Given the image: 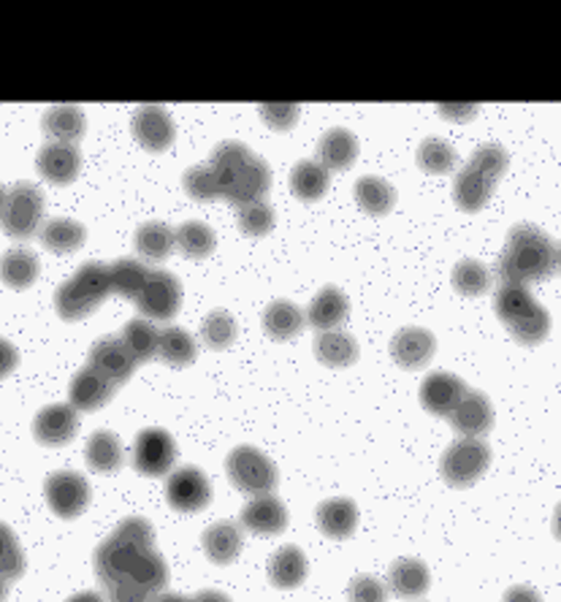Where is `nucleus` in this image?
I'll use <instances>...</instances> for the list:
<instances>
[{
	"label": "nucleus",
	"instance_id": "dca6fc26",
	"mask_svg": "<svg viewBox=\"0 0 561 602\" xmlns=\"http://www.w3.org/2000/svg\"><path fill=\"white\" fill-rule=\"evenodd\" d=\"M35 166L39 174L52 185H68L79 176L82 169V152L76 144H61V141H50L35 155Z\"/></svg>",
	"mask_w": 561,
	"mask_h": 602
},
{
	"label": "nucleus",
	"instance_id": "9b49d317",
	"mask_svg": "<svg viewBox=\"0 0 561 602\" xmlns=\"http://www.w3.org/2000/svg\"><path fill=\"white\" fill-rule=\"evenodd\" d=\"M176 462L174 437L163 429H144L136 437L133 445V467L147 477L169 475Z\"/></svg>",
	"mask_w": 561,
	"mask_h": 602
},
{
	"label": "nucleus",
	"instance_id": "39448f33",
	"mask_svg": "<svg viewBox=\"0 0 561 602\" xmlns=\"http://www.w3.org/2000/svg\"><path fill=\"white\" fill-rule=\"evenodd\" d=\"M494 310L521 345H540L551 332V315L537 304L527 286H499L494 293Z\"/></svg>",
	"mask_w": 561,
	"mask_h": 602
},
{
	"label": "nucleus",
	"instance_id": "72a5a7b5",
	"mask_svg": "<svg viewBox=\"0 0 561 602\" xmlns=\"http://www.w3.org/2000/svg\"><path fill=\"white\" fill-rule=\"evenodd\" d=\"M315 356L321 358L326 367L342 369V367H350L353 362L358 358V342L353 340L350 334L345 332H323L315 340Z\"/></svg>",
	"mask_w": 561,
	"mask_h": 602
},
{
	"label": "nucleus",
	"instance_id": "f257e3e1",
	"mask_svg": "<svg viewBox=\"0 0 561 602\" xmlns=\"http://www.w3.org/2000/svg\"><path fill=\"white\" fill-rule=\"evenodd\" d=\"M553 269H557V245L551 241V236L531 223L513 226L507 234L505 250L496 261V277L501 280V286L540 282L551 277Z\"/></svg>",
	"mask_w": 561,
	"mask_h": 602
},
{
	"label": "nucleus",
	"instance_id": "4d7b16f0",
	"mask_svg": "<svg viewBox=\"0 0 561 602\" xmlns=\"http://www.w3.org/2000/svg\"><path fill=\"white\" fill-rule=\"evenodd\" d=\"M193 602H231V598L223 592H217V589H206V592H198Z\"/></svg>",
	"mask_w": 561,
	"mask_h": 602
},
{
	"label": "nucleus",
	"instance_id": "f03ea898",
	"mask_svg": "<svg viewBox=\"0 0 561 602\" xmlns=\"http://www.w3.org/2000/svg\"><path fill=\"white\" fill-rule=\"evenodd\" d=\"M209 166L220 185V198H228L236 206L261 201L271 187L269 163L241 141H220L212 152Z\"/></svg>",
	"mask_w": 561,
	"mask_h": 602
},
{
	"label": "nucleus",
	"instance_id": "9d476101",
	"mask_svg": "<svg viewBox=\"0 0 561 602\" xmlns=\"http://www.w3.org/2000/svg\"><path fill=\"white\" fill-rule=\"evenodd\" d=\"M136 304L147 321H171L182 307L180 280L171 271H150V280H147Z\"/></svg>",
	"mask_w": 561,
	"mask_h": 602
},
{
	"label": "nucleus",
	"instance_id": "a19ab883",
	"mask_svg": "<svg viewBox=\"0 0 561 602\" xmlns=\"http://www.w3.org/2000/svg\"><path fill=\"white\" fill-rule=\"evenodd\" d=\"M418 166L429 174H447L458 166V152L451 141L440 139V136H429L418 147Z\"/></svg>",
	"mask_w": 561,
	"mask_h": 602
},
{
	"label": "nucleus",
	"instance_id": "bf43d9fd",
	"mask_svg": "<svg viewBox=\"0 0 561 602\" xmlns=\"http://www.w3.org/2000/svg\"><path fill=\"white\" fill-rule=\"evenodd\" d=\"M155 602H193L191 598H185V594H174V592H163L158 594Z\"/></svg>",
	"mask_w": 561,
	"mask_h": 602
},
{
	"label": "nucleus",
	"instance_id": "f704fd0d",
	"mask_svg": "<svg viewBox=\"0 0 561 602\" xmlns=\"http://www.w3.org/2000/svg\"><path fill=\"white\" fill-rule=\"evenodd\" d=\"M85 459L93 470L109 475V472H117L122 467V462H126V453H122V442L117 440V434L96 432V434H90V440H87Z\"/></svg>",
	"mask_w": 561,
	"mask_h": 602
},
{
	"label": "nucleus",
	"instance_id": "79ce46f5",
	"mask_svg": "<svg viewBox=\"0 0 561 602\" xmlns=\"http://www.w3.org/2000/svg\"><path fill=\"white\" fill-rule=\"evenodd\" d=\"M128 578H133L136 583H141L147 592L158 598V594H163L165 583H169V565H165V559L155 551V548H152V551H144L139 559H136L133 570L128 572Z\"/></svg>",
	"mask_w": 561,
	"mask_h": 602
},
{
	"label": "nucleus",
	"instance_id": "b1692460",
	"mask_svg": "<svg viewBox=\"0 0 561 602\" xmlns=\"http://www.w3.org/2000/svg\"><path fill=\"white\" fill-rule=\"evenodd\" d=\"M388 583H391L393 594L404 600H418L429 592V568L421 562V559H397L391 565V572H388Z\"/></svg>",
	"mask_w": 561,
	"mask_h": 602
},
{
	"label": "nucleus",
	"instance_id": "49530a36",
	"mask_svg": "<svg viewBox=\"0 0 561 602\" xmlns=\"http://www.w3.org/2000/svg\"><path fill=\"white\" fill-rule=\"evenodd\" d=\"M25 572V551H22L20 540L11 533V527L0 524V576L6 581H17Z\"/></svg>",
	"mask_w": 561,
	"mask_h": 602
},
{
	"label": "nucleus",
	"instance_id": "1a4fd4ad",
	"mask_svg": "<svg viewBox=\"0 0 561 602\" xmlns=\"http://www.w3.org/2000/svg\"><path fill=\"white\" fill-rule=\"evenodd\" d=\"M44 217V193L33 182H17L6 198L0 226L11 239H31Z\"/></svg>",
	"mask_w": 561,
	"mask_h": 602
},
{
	"label": "nucleus",
	"instance_id": "473e14b6",
	"mask_svg": "<svg viewBox=\"0 0 561 602\" xmlns=\"http://www.w3.org/2000/svg\"><path fill=\"white\" fill-rule=\"evenodd\" d=\"M356 201L366 215L382 217L393 209L397 204V191H393L391 182H386L382 176H362L356 182Z\"/></svg>",
	"mask_w": 561,
	"mask_h": 602
},
{
	"label": "nucleus",
	"instance_id": "a211bd4d",
	"mask_svg": "<svg viewBox=\"0 0 561 602\" xmlns=\"http://www.w3.org/2000/svg\"><path fill=\"white\" fill-rule=\"evenodd\" d=\"M453 429L462 437H475L483 440V434L492 432L494 427V405L486 394L481 391H466L464 399L458 401V407L451 416Z\"/></svg>",
	"mask_w": 561,
	"mask_h": 602
},
{
	"label": "nucleus",
	"instance_id": "5701e85b",
	"mask_svg": "<svg viewBox=\"0 0 561 602\" xmlns=\"http://www.w3.org/2000/svg\"><path fill=\"white\" fill-rule=\"evenodd\" d=\"M350 315V301L339 288L326 286L315 299L310 301V310H306V323L315 326L317 332H336L342 323Z\"/></svg>",
	"mask_w": 561,
	"mask_h": 602
},
{
	"label": "nucleus",
	"instance_id": "0eeeda50",
	"mask_svg": "<svg viewBox=\"0 0 561 602\" xmlns=\"http://www.w3.org/2000/svg\"><path fill=\"white\" fill-rule=\"evenodd\" d=\"M488 464H492V448L483 440H475V437H462L442 456L440 475L447 486L466 488L481 481Z\"/></svg>",
	"mask_w": 561,
	"mask_h": 602
},
{
	"label": "nucleus",
	"instance_id": "4c0bfd02",
	"mask_svg": "<svg viewBox=\"0 0 561 602\" xmlns=\"http://www.w3.org/2000/svg\"><path fill=\"white\" fill-rule=\"evenodd\" d=\"M122 340L131 347V353L139 364L152 362V358L158 356V351H161V332L155 329V323L147 321V318L141 315L128 323L126 332H122Z\"/></svg>",
	"mask_w": 561,
	"mask_h": 602
},
{
	"label": "nucleus",
	"instance_id": "052dcab7",
	"mask_svg": "<svg viewBox=\"0 0 561 602\" xmlns=\"http://www.w3.org/2000/svg\"><path fill=\"white\" fill-rule=\"evenodd\" d=\"M553 533H557V537L561 540V505L557 507V513H553Z\"/></svg>",
	"mask_w": 561,
	"mask_h": 602
},
{
	"label": "nucleus",
	"instance_id": "423d86ee",
	"mask_svg": "<svg viewBox=\"0 0 561 602\" xmlns=\"http://www.w3.org/2000/svg\"><path fill=\"white\" fill-rule=\"evenodd\" d=\"M111 293V275L106 264L87 261L71 280L63 282L55 293L57 315L63 321H82L104 304Z\"/></svg>",
	"mask_w": 561,
	"mask_h": 602
},
{
	"label": "nucleus",
	"instance_id": "de8ad7c7",
	"mask_svg": "<svg viewBox=\"0 0 561 602\" xmlns=\"http://www.w3.org/2000/svg\"><path fill=\"white\" fill-rule=\"evenodd\" d=\"M239 226L247 236H263L274 226V209L266 201H250L239 206Z\"/></svg>",
	"mask_w": 561,
	"mask_h": 602
},
{
	"label": "nucleus",
	"instance_id": "09e8293b",
	"mask_svg": "<svg viewBox=\"0 0 561 602\" xmlns=\"http://www.w3.org/2000/svg\"><path fill=\"white\" fill-rule=\"evenodd\" d=\"M185 191L198 201H215L220 198V185H217V176L212 171L209 163H198L185 174Z\"/></svg>",
	"mask_w": 561,
	"mask_h": 602
},
{
	"label": "nucleus",
	"instance_id": "6e6d98bb",
	"mask_svg": "<svg viewBox=\"0 0 561 602\" xmlns=\"http://www.w3.org/2000/svg\"><path fill=\"white\" fill-rule=\"evenodd\" d=\"M475 109H477L475 104H442L440 106V111L445 117H470L475 115Z\"/></svg>",
	"mask_w": 561,
	"mask_h": 602
},
{
	"label": "nucleus",
	"instance_id": "393cba45",
	"mask_svg": "<svg viewBox=\"0 0 561 602\" xmlns=\"http://www.w3.org/2000/svg\"><path fill=\"white\" fill-rule=\"evenodd\" d=\"M317 152H321V163L328 171H347L358 158V139L347 128H331L323 133Z\"/></svg>",
	"mask_w": 561,
	"mask_h": 602
},
{
	"label": "nucleus",
	"instance_id": "864d4df0",
	"mask_svg": "<svg viewBox=\"0 0 561 602\" xmlns=\"http://www.w3.org/2000/svg\"><path fill=\"white\" fill-rule=\"evenodd\" d=\"M17 364H20V353H17V347L9 340L0 336V380L9 377L17 369Z\"/></svg>",
	"mask_w": 561,
	"mask_h": 602
},
{
	"label": "nucleus",
	"instance_id": "2f4dec72",
	"mask_svg": "<svg viewBox=\"0 0 561 602\" xmlns=\"http://www.w3.org/2000/svg\"><path fill=\"white\" fill-rule=\"evenodd\" d=\"M269 578L274 587L280 589H296L306 578V557L296 546H282L280 551L271 557Z\"/></svg>",
	"mask_w": 561,
	"mask_h": 602
},
{
	"label": "nucleus",
	"instance_id": "ddd939ff",
	"mask_svg": "<svg viewBox=\"0 0 561 602\" xmlns=\"http://www.w3.org/2000/svg\"><path fill=\"white\" fill-rule=\"evenodd\" d=\"M165 499L174 510L180 513H196L204 510L212 499V483L198 467H180L169 475L165 483Z\"/></svg>",
	"mask_w": 561,
	"mask_h": 602
},
{
	"label": "nucleus",
	"instance_id": "c03bdc74",
	"mask_svg": "<svg viewBox=\"0 0 561 602\" xmlns=\"http://www.w3.org/2000/svg\"><path fill=\"white\" fill-rule=\"evenodd\" d=\"M492 286V271L475 258H464L453 267V288L464 297H483Z\"/></svg>",
	"mask_w": 561,
	"mask_h": 602
},
{
	"label": "nucleus",
	"instance_id": "4be33fe9",
	"mask_svg": "<svg viewBox=\"0 0 561 602\" xmlns=\"http://www.w3.org/2000/svg\"><path fill=\"white\" fill-rule=\"evenodd\" d=\"M436 351V340L434 334L427 332V329H401V332L393 334L391 340V356L399 367L404 369H418L423 364L431 362Z\"/></svg>",
	"mask_w": 561,
	"mask_h": 602
},
{
	"label": "nucleus",
	"instance_id": "f3484780",
	"mask_svg": "<svg viewBox=\"0 0 561 602\" xmlns=\"http://www.w3.org/2000/svg\"><path fill=\"white\" fill-rule=\"evenodd\" d=\"M466 391H470L466 383L458 375H453V372H431L427 380H423L421 401L434 416L451 418Z\"/></svg>",
	"mask_w": 561,
	"mask_h": 602
},
{
	"label": "nucleus",
	"instance_id": "20e7f679",
	"mask_svg": "<svg viewBox=\"0 0 561 602\" xmlns=\"http://www.w3.org/2000/svg\"><path fill=\"white\" fill-rule=\"evenodd\" d=\"M507 158L505 147L499 144H483L472 152L464 169H458L456 180H453V198L464 212H481L492 198L496 182L505 174Z\"/></svg>",
	"mask_w": 561,
	"mask_h": 602
},
{
	"label": "nucleus",
	"instance_id": "0e129e2a",
	"mask_svg": "<svg viewBox=\"0 0 561 602\" xmlns=\"http://www.w3.org/2000/svg\"><path fill=\"white\" fill-rule=\"evenodd\" d=\"M557 269L561 271V241L557 245Z\"/></svg>",
	"mask_w": 561,
	"mask_h": 602
},
{
	"label": "nucleus",
	"instance_id": "c756f323",
	"mask_svg": "<svg viewBox=\"0 0 561 602\" xmlns=\"http://www.w3.org/2000/svg\"><path fill=\"white\" fill-rule=\"evenodd\" d=\"M39 271H41L39 258H35L31 250H25V247H14V250H9L0 258V280L9 288H14V291L31 288L33 282L39 280Z\"/></svg>",
	"mask_w": 561,
	"mask_h": 602
},
{
	"label": "nucleus",
	"instance_id": "aec40b11",
	"mask_svg": "<svg viewBox=\"0 0 561 602\" xmlns=\"http://www.w3.org/2000/svg\"><path fill=\"white\" fill-rule=\"evenodd\" d=\"M241 524L252 535H280L288 527V510L274 494H261L241 507Z\"/></svg>",
	"mask_w": 561,
	"mask_h": 602
},
{
	"label": "nucleus",
	"instance_id": "680f3d73",
	"mask_svg": "<svg viewBox=\"0 0 561 602\" xmlns=\"http://www.w3.org/2000/svg\"><path fill=\"white\" fill-rule=\"evenodd\" d=\"M6 594H9V581L0 576V602H6Z\"/></svg>",
	"mask_w": 561,
	"mask_h": 602
},
{
	"label": "nucleus",
	"instance_id": "c85d7f7f",
	"mask_svg": "<svg viewBox=\"0 0 561 602\" xmlns=\"http://www.w3.org/2000/svg\"><path fill=\"white\" fill-rule=\"evenodd\" d=\"M204 551L215 565H231L241 553V529L234 522H217L204 533Z\"/></svg>",
	"mask_w": 561,
	"mask_h": 602
},
{
	"label": "nucleus",
	"instance_id": "603ef678",
	"mask_svg": "<svg viewBox=\"0 0 561 602\" xmlns=\"http://www.w3.org/2000/svg\"><path fill=\"white\" fill-rule=\"evenodd\" d=\"M261 117L266 122H269V128H274V131H288V128L296 126L299 106L288 104V100H277V104H261Z\"/></svg>",
	"mask_w": 561,
	"mask_h": 602
},
{
	"label": "nucleus",
	"instance_id": "412c9836",
	"mask_svg": "<svg viewBox=\"0 0 561 602\" xmlns=\"http://www.w3.org/2000/svg\"><path fill=\"white\" fill-rule=\"evenodd\" d=\"M115 388L117 386L109 380V377H104L93 367L79 369L74 375V380H71V388H68L71 407H74V410H85V412L100 410L106 401L115 397Z\"/></svg>",
	"mask_w": 561,
	"mask_h": 602
},
{
	"label": "nucleus",
	"instance_id": "2eb2a0df",
	"mask_svg": "<svg viewBox=\"0 0 561 602\" xmlns=\"http://www.w3.org/2000/svg\"><path fill=\"white\" fill-rule=\"evenodd\" d=\"M133 136L144 150L150 152H163L174 144V120H171L169 111L158 104H147L141 109H136L133 115Z\"/></svg>",
	"mask_w": 561,
	"mask_h": 602
},
{
	"label": "nucleus",
	"instance_id": "f8f14e48",
	"mask_svg": "<svg viewBox=\"0 0 561 602\" xmlns=\"http://www.w3.org/2000/svg\"><path fill=\"white\" fill-rule=\"evenodd\" d=\"M46 502L61 518H76L85 513L87 502H90V483L79 475V472L61 470L55 475L46 477L44 483Z\"/></svg>",
	"mask_w": 561,
	"mask_h": 602
},
{
	"label": "nucleus",
	"instance_id": "37998d69",
	"mask_svg": "<svg viewBox=\"0 0 561 602\" xmlns=\"http://www.w3.org/2000/svg\"><path fill=\"white\" fill-rule=\"evenodd\" d=\"M176 245H180V250L185 252L187 258H206L212 256V250H215L217 239H215V232H212L206 223L187 221L176 228Z\"/></svg>",
	"mask_w": 561,
	"mask_h": 602
},
{
	"label": "nucleus",
	"instance_id": "a878e982",
	"mask_svg": "<svg viewBox=\"0 0 561 602\" xmlns=\"http://www.w3.org/2000/svg\"><path fill=\"white\" fill-rule=\"evenodd\" d=\"M306 326V315L299 310L293 301H271L269 307H266L263 312V329L266 334L271 336V340H293V336H299L304 332Z\"/></svg>",
	"mask_w": 561,
	"mask_h": 602
},
{
	"label": "nucleus",
	"instance_id": "13d9d810",
	"mask_svg": "<svg viewBox=\"0 0 561 602\" xmlns=\"http://www.w3.org/2000/svg\"><path fill=\"white\" fill-rule=\"evenodd\" d=\"M66 602H106V600L100 598L98 592H79V594H74V598H68Z\"/></svg>",
	"mask_w": 561,
	"mask_h": 602
},
{
	"label": "nucleus",
	"instance_id": "6ab92c4d",
	"mask_svg": "<svg viewBox=\"0 0 561 602\" xmlns=\"http://www.w3.org/2000/svg\"><path fill=\"white\" fill-rule=\"evenodd\" d=\"M79 432V416L71 405H50L35 416L33 434L41 445H66Z\"/></svg>",
	"mask_w": 561,
	"mask_h": 602
},
{
	"label": "nucleus",
	"instance_id": "c9c22d12",
	"mask_svg": "<svg viewBox=\"0 0 561 602\" xmlns=\"http://www.w3.org/2000/svg\"><path fill=\"white\" fill-rule=\"evenodd\" d=\"M176 245V232L161 221H150L136 232V250L147 258V261H165Z\"/></svg>",
	"mask_w": 561,
	"mask_h": 602
},
{
	"label": "nucleus",
	"instance_id": "cd10ccee",
	"mask_svg": "<svg viewBox=\"0 0 561 602\" xmlns=\"http://www.w3.org/2000/svg\"><path fill=\"white\" fill-rule=\"evenodd\" d=\"M87 120L85 111L74 104H61L46 109L44 115V131L52 141H61V144H74L76 139H82L85 133Z\"/></svg>",
	"mask_w": 561,
	"mask_h": 602
},
{
	"label": "nucleus",
	"instance_id": "a18cd8bd",
	"mask_svg": "<svg viewBox=\"0 0 561 602\" xmlns=\"http://www.w3.org/2000/svg\"><path fill=\"white\" fill-rule=\"evenodd\" d=\"M236 332H239V329H236L234 315L226 310L209 312V315L204 318V323H201V336H204V342L212 351H226V347H231Z\"/></svg>",
	"mask_w": 561,
	"mask_h": 602
},
{
	"label": "nucleus",
	"instance_id": "bb28decb",
	"mask_svg": "<svg viewBox=\"0 0 561 602\" xmlns=\"http://www.w3.org/2000/svg\"><path fill=\"white\" fill-rule=\"evenodd\" d=\"M317 527H321L328 537H336V540L350 537L358 527L356 502L342 499V497L326 499L321 507H317Z\"/></svg>",
	"mask_w": 561,
	"mask_h": 602
},
{
	"label": "nucleus",
	"instance_id": "e2e57ef3",
	"mask_svg": "<svg viewBox=\"0 0 561 602\" xmlns=\"http://www.w3.org/2000/svg\"><path fill=\"white\" fill-rule=\"evenodd\" d=\"M6 198H9V193H6V187L0 185V217H3V209H6Z\"/></svg>",
	"mask_w": 561,
	"mask_h": 602
},
{
	"label": "nucleus",
	"instance_id": "6e6552de",
	"mask_svg": "<svg viewBox=\"0 0 561 602\" xmlns=\"http://www.w3.org/2000/svg\"><path fill=\"white\" fill-rule=\"evenodd\" d=\"M226 470L231 483L239 492L261 497V494H271L277 486V467L266 453L252 445H239L228 453Z\"/></svg>",
	"mask_w": 561,
	"mask_h": 602
},
{
	"label": "nucleus",
	"instance_id": "e433bc0d",
	"mask_svg": "<svg viewBox=\"0 0 561 602\" xmlns=\"http://www.w3.org/2000/svg\"><path fill=\"white\" fill-rule=\"evenodd\" d=\"M87 232L82 223L71 221V217H55V221L46 223L44 228H41V241H44L46 250L52 252H74L79 250L82 245H85Z\"/></svg>",
	"mask_w": 561,
	"mask_h": 602
},
{
	"label": "nucleus",
	"instance_id": "4468645a",
	"mask_svg": "<svg viewBox=\"0 0 561 602\" xmlns=\"http://www.w3.org/2000/svg\"><path fill=\"white\" fill-rule=\"evenodd\" d=\"M136 364L139 362H136L131 347L126 345L122 336H100L90 351V367L104 377H109L115 386L131 380Z\"/></svg>",
	"mask_w": 561,
	"mask_h": 602
},
{
	"label": "nucleus",
	"instance_id": "3c124183",
	"mask_svg": "<svg viewBox=\"0 0 561 602\" xmlns=\"http://www.w3.org/2000/svg\"><path fill=\"white\" fill-rule=\"evenodd\" d=\"M347 600L350 602H386L388 592H386V587H382L380 578L358 576V578H353L350 587H347Z\"/></svg>",
	"mask_w": 561,
	"mask_h": 602
},
{
	"label": "nucleus",
	"instance_id": "7ed1b4c3",
	"mask_svg": "<svg viewBox=\"0 0 561 602\" xmlns=\"http://www.w3.org/2000/svg\"><path fill=\"white\" fill-rule=\"evenodd\" d=\"M155 548V529L147 518H126L96 551V572L100 583L128 578L136 559Z\"/></svg>",
	"mask_w": 561,
	"mask_h": 602
},
{
	"label": "nucleus",
	"instance_id": "ea45409f",
	"mask_svg": "<svg viewBox=\"0 0 561 602\" xmlns=\"http://www.w3.org/2000/svg\"><path fill=\"white\" fill-rule=\"evenodd\" d=\"M111 275V291L120 293L126 299H139V293L144 291L147 280H150V269L141 261H133V258H120L109 267Z\"/></svg>",
	"mask_w": 561,
	"mask_h": 602
},
{
	"label": "nucleus",
	"instance_id": "5fc2aeb1",
	"mask_svg": "<svg viewBox=\"0 0 561 602\" xmlns=\"http://www.w3.org/2000/svg\"><path fill=\"white\" fill-rule=\"evenodd\" d=\"M501 602H542V598L531 587H513L507 589Z\"/></svg>",
	"mask_w": 561,
	"mask_h": 602
},
{
	"label": "nucleus",
	"instance_id": "58836bf2",
	"mask_svg": "<svg viewBox=\"0 0 561 602\" xmlns=\"http://www.w3.org/2000/svg\"><path fill=\"white\" fill-rule=\"evenodd\" d=\"M158 356L165 364H171V367H191L198 356V345L185 329L169 326L161 332V351H158Z\"/></svg>",
	"mask_w": 561,
	"mask_h": 602
},
{
	"label": "nucleus",
	"instance_id": "8fccbe9b",
	"mask_svg": "<svg viewBox=\"0 0 561 602\" xmlns=\"http://www.w3.org/2000/svg\"><path fill=\"white\" fill-rule=\"evenodd\" d=\"M104 594L109 602H155V594L147 592L133 578H117V581L104 583Z\"/></svg>",
	"mask_w": 561,
	"mask_h": 602
},
{
	"label": "nucleus",
	"instance_id": "7c9ffc66",
	"mask_svg": "<svg viewBox=\"0 0 561 602\" xmlns=\"http://www.w3.org/2000/svg\"><path fill=\"white\" fill-rule=\"evenodd\" d=\"M331 185V171L321 161H299L291 171V191L301 201H317L326 196Z\"/></svg>",
	"mask_w": 561,
	"mask_h": 602
}]
</instances>
